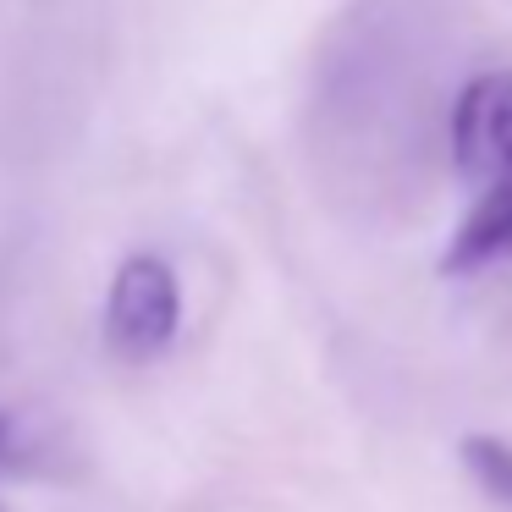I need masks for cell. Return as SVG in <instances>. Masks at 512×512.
I'll list each match as a JSON object with an SVG mask.
<instances>
[{"label":"cell","instance_id":"cell-2","mask_svg":"<svg viewBox=\"0 0 512 512\" xmlns=\"http://www.w3.org/2000/svg\"><path fill=\"white\" fill-rule=\"evenodd\" d=\"M452 160L468 182L512 177V72H479L452 105Z\"/></svg>","mask_w":512,"mask_h":512},{"label":"cell","instance_id":"cell-5","mask_svg":"<svg viewBox=\"0 0 512 512\" xmlns=\"http://www.w3.org/2000/svg\"><path fill=\"white\" fill-rule=\"evenodd\" d=\"M6 457H12V424L0 419V463H6Z\"/></svg>","mask_w":512,"mask_h":512},{"label":"cell","instance_id":"cell-1","mask_svg":"<svg viewBox=\"0 0 512 512\" xmlns=\"http://www.w3.org/2000/svg\"><path fill=\"white\" fill-rule=\"evenodd\" d=\"M177 314H182V292L171 265L155 254H133L116 270L111 298H105V336L127 364H144L177 336Z\"/></svg>","mask_w":512,"mask_h":512},{"label":"cell","instance_id":"cell-3","mask_svg":"<svg viewBox=\"0 0 512 512\" xmlns=\"http://www.w3.org/2000/svg\"><path fill=\"white\" fill-rule=\"evenodd\" d=\"M501 259H512V177L479 188L474 210L463 215L452 248H446V270L468 276V270L501 265Z\"/></svg>","mask_w":512,"mask_h":512},{"label":"cell","instance_id":"cell-4","mask_svg":"<svg viewBox=\"0 0 512 512\" xmlns=\"http://www.w3.org/2000/svg\"><path fill=\"white\" fill-rule=\"evenodd\" d=\"M463 463H468V474L479 479L485 496H496L501 507H512V446L507 441H496V435H468Z\"/></svg>","mask_w":512,"mask_h":512}]
</instances>
